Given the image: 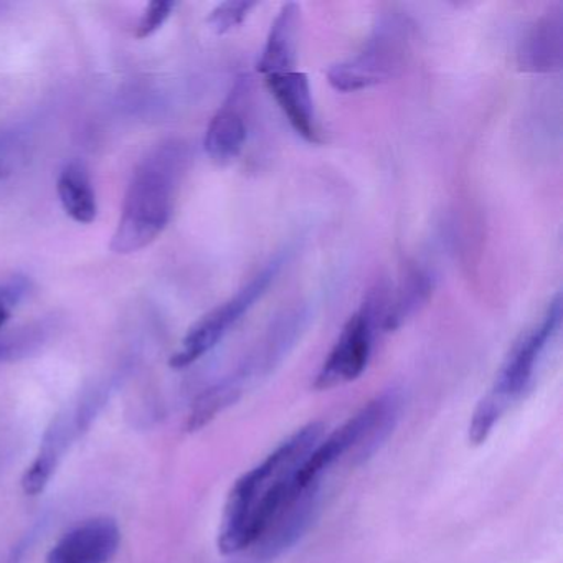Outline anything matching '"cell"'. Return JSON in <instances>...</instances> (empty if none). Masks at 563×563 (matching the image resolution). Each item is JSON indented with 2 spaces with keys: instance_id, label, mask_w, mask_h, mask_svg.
<instances>
[{
  "instance_id": "1",
  "label": "cell",
  "mask_w": 563,
  "mask_h": 563,
  "mask_svg": "<svg viewBox=\"0 0 563 563\" xmlns=\"http://www.w3.org/2000/svg\"><path fill=\"white\" fill-rule=\"evenodd\" d=\"M322 433L324 424L319 421L306 424L233 484L219 532L220 552L230 555L256 545L279 512L305 490L296 486V473Z\"/></svg>"
},
{
  "instance_id": "2",
  "label": "cell",
  "mask_w": 563,
  "mask_h": 563,
  "mask_svg": "<svg viewBox=\"0 0 563 563\" xmlns=\"http://www.w3.org/2000/svg\"><path fill=\"white\" fill-rule=\"evenodd\" d=\"M184 164L186 154L176 144L159 147L140 164L128 187L121 219L111 240L114 253L140 252L166 230Z\"/></svg>"
},
{
  "instance_id": "3",
  "label": "cell",
  "mask_w": 563,
  "mask_h": 563,
  "mask_svg": "<svg viewBox=\"0 0 563 563\" xmlns=\"http://www.w3.org/2000/svg\"><path fill=\"white\" fill-rule=\"evenodd\" d=\"M385 308V289L378 288L368 292L361 309L345 322L338 342L322 364L314 380L316 390H329L338 385L349 384L364 374L371 361L375 328L378 325V318H384Z\"/></svg>"
},
{
  "instance_id": "4",
  "label": "cell",
  "mask_w": 563,
  "mask_h": 563,
  "mask_svg": "<svg viewBox=\"0 0 563 563\" xmlns=\"http://www.w3.org/2000/svg\"><path fill=\"white\" fill-rule=\"evenodd\" d=\"M408 52L407 31L395 21L384 22L361 52L329 70V84L341 93L367 90L395 77Z\"/></svg>"
},
{
  "instance_id": "5",
  "label": "cell",
  "mask_w": 563,
  "mask_h": 563,
  "mask_svg": "<svg viewBox=\"0 0 563 563\" xmlns=\"http://www.w3.org/2000/svg\"><path fill=\"white\" fill-rule=\"evenodd\" d=\"M285 263V256H276L262 272L256 273L249 285L243 286L229 301L220 305L219 308L203 316L189 332L183 342V349L170 358V365L176 368L187 367L199 361L200 357L212 351L227 332L255 306L260 298H263L266 289L272 286Z\"/></svg>"
},
{
  "instance_id": "6",
  "label": "cell",
  "mask_w": 563,
  "mask_h": 563,
  "mask_svg": "<svg viewBox=\"0 0 563 563\" xmlns=\"http://www.w3.org/2000/svg\"><path fill=\"white\" fill-rule=\"evenodd\" d=\"M560 322H562V296L556 295L550 301L539 325H533L530 331L522 334L510 351L509 357L504 362L496 384L489 391L497 404L507 408L510 401L519 398L529 388L547 345L559 332Z\"/></svg>"
},
{
  "instance_id": "7",
  "label": "cell",
  "mask_w": 563,
  "mask_h": 563,
  "mask_svg": "<svg viewBox=\"0 0 563 563\" xmlns=\"http://www.w3.org/2000/svg\"><path fill=\"white\" fill-rule=\"evenodd\" d=\"M252 81L239 78L207 128L203 147L213 163L225 166L242 154L249 137L250 111H252Z\"/></svg>"
},
{
  "instance_id": "8",
  "label": "cell",
  "mask_w": 563,
  "mask_h": 563,
  "mask_svg": "<svg viewBox=\"0 0 563 563\" xmlns=\"http://www.w3.org/2000/svg\"><path fill=\"white\" fill-rule=\"evenodd\" d=\"M120 539L114 520H88L52 547L47 563H108L117 555Z\"/></svg>"
},
{
  "instance_id": "9",
  "label": "cell",
  "mask_w": 563,
  "mask_h": 563,
  "mask_svg": "<svg viewBox=\"0 0 563 563\" xmlns=\"http://www.w3.org/2000/svg\"><path fill=\"white\" fill-rule=\"evenodd\" d=\"M265 84L296 134L306 143H322L321 128H319L308 75L298 70L272 75L265 78Z\"/></svg>"
},
{
  "instance_id": "10",
  "label": "cell",
  "mask_w": 563,
  "mask_h": 563,
  "mask_svg": "<svg viewBox=\"0 0 563 563\" xmlns=\"http://www.w3.org/2000/svg\"><path fill=\"white\" fill-rule=\"evenodd\" d=\"M563 62V11L560 5L537 19L523 35L517 65L526 74H553Z\"/></svg>"
},
{
  "instance_id": "11",
  "label": "cell",
  "mask_w": 563,
  "mask_h": 563,
  "mask_svg": "<svg viewBox=\"0 0 563 563\" xmlns=\"http://www.w3.org/2000/svg\"><path fill=\"white\" fill-rule=\"evenodd\" d=\"M319 509V484L302 490L276 517L265 536L258 540L263 559H275L295 545L314 520Z\"/></svg>"
},
{
  "instance_id": "12",
  "label": "cell",
  "mask_w": 563,
  "mask_h": 563,
  "mask_svg": "<svg viewBox=\"0 0 563 563\" xmlns=\"http://www.w3.org/2000/svg\"><path fill=\"white\" fill-rule=\"evenodd\" d=\"M301 8L296 2L283 5L273 21L265 48L258 62L263 77L295 71L298 65L299 37H301Z\"/></svg>"
},
{
  "instance_id": "13",
  "label": "cell",
  "mask_w": 563,
  "mask_h": 563,
  "mask_svg": "<svg viewBox=\"0 0 563 563\" xmlns=\"http://www.w3.org/2000/svg\"><path fill=\"white\" fill-rule=\"evenodd\" d=\"M433 276L423 268H410L401 279L400 288L394 301H387L382 329L397 331L411 316L417 314L433 292Z\"/></svg>"
},
{
  "instance_id": "14",
  "label": "cell",
  "mask_w": 563,
  "mask_h": 563,
  "mask_svg": "<svg viewBox=\"0 0 563 563\" xmlns=\"http://www.w3.org/2000/svg\"><path fill=\"white\" fill-rule=\"evenodd\" d=\"M57 192L65 213L81 225L93 223L98 216L97 194L84 164L70 163L58 177Z\"/></svg>"
},
{
  "instance_id": "15",
  "label": "cell",
  "mask_w": 563,
  "mask_h": 563,
  "mask_svg": "<svg viewBox=\"0 0 563 563\" xmlns=\"http://www.w3.org/2000/svg\"><path fill=\"white\" fill-rule=\"evenodd\" d=\"M240 394H242V385L235 378H230V380L222 382L217 387L210 388L206 394L200 395L199 400L194 405L187 428L190 431H197L206 427L220 411L235 404L239 400Z\"/></svg>"
},
{
  "instance_id": "16",
  "label": "cell",
  "mask_w": 563,
  "mask_h": 563,
  "mask_svg": "<svg viewBox=\"0 0 563 563\" xmlns=\"http://www.w3.org/2000/svg\"><path fill=\"white\" fill-rule=\"evenodd\" d=\"M57 454L58 437H54L52 440L45 441L37 460L25 471L24 479H22V487H24L25 494L37 496V494L45 489L52 473H54Z\"/></svg>"
},
{
  "instance_id": "17",
  "label": "cell",
  "mask_w": 563,
  "mask_h": 563,
  "mask_svg": "<svg viewBox=\"0 0 563 563\" xmlns=\"http://www.w3.org/2000/svg\"><path fill=\"white\" fill-rule=\"evenodd\" d=\"M506 408L500 407L489 394L479 401L473 413L470 423V441L473 444H481L489 438L490 431L496 427L499 418L503 417Z\"/></svg>"
},
{
  "instance_id": "18",
  "label": "cell",
  "mask_w": 563,
  "mask_h": 563,
  "mask_svg": "<svg viewBox=\"0 0 563 563\" xmlns=\"http://www.w3.org/2000/svg\"><path fill=\"white\" fill-rule=\"evenodd\" d=\"M255 8V2H222L210 12L207 24L216 34H227V32L242 25Z\"/></svg>"
},
{
  "instance_id": "19",
  "label": "cell",
  "mask_w": 563,
  "mask_h": 563,
  "mask_svg": "<svg viewBox=\"0 0 563 563\" xmlns=\"http://www.w3.org/2000/svg\"><path fill=\"white\" fill-rule=\"evenodd\" d=\"M174 8H176V4L167 2V0H154V2H151L146 11H144L140 24H137L136 37L147 38L156 34L163 27L164 22L169 19V15L173 14Z\"/></svg>"
},
{
  "instance_id": "20",
  "label": "cell",
  "mask_w": 563,
  "mask_h": 563,
  "mask_svg": "<svg viewBox=\"0 0 563 563\" xmlns=\"http://www.w3.org/2000/svg\"><path fill=\"white\" fill-rule=\"evenodd\" d=\"M11 302L8 291H0V328L11 319Z\"/></svg>"
}]
</instances>
